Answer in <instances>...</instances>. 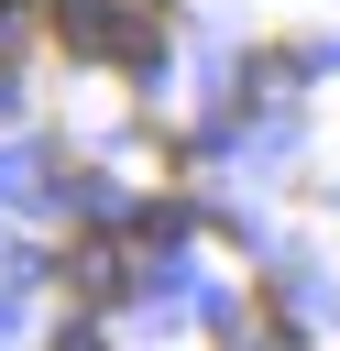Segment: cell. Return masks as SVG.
Listing matches in <instances>:
<instances>
[{
    "label": "cell",
    "mask_w": 340,
    "mask_h": 351,
    "mask_svg": "<svg viewBox=\"0 0 340 351\" xmlns=\"http://www.w3.org/2000/svg\"><path fill=\"white\" fill-rule=\"evenodd\" d=\"M55 44L66 55H99V66H143L165 33L143 11H121V0H55Z\"/></svg>",
    "instance_id": "6da1fadb"
},
{
    "label": "cell",
    "mask_w": 340,
    "mask_h": 351,
    "mask_svg": "<svg viewBox=\"0 0 340 351\" xmlns=\"http://www.w3.org/2000/svg\"><path fill=\"white\" fill-rule=\"evenodd\" d=\"M66 285H77L88 307H110V296L132 285V241H77V252H66Z\"/></svg>",
    "instance_id": "7a4b0ae2"
},
{
    "label": "cell",
    "mask_w": 340,
    "mask_h": 351,
    "mask_svg": "<svg viewBox=\"0 0 340 351\" xmlns=\"http://www.w3.org/2000/svg\"><path fill=\"white\" fill-rule=\"evenodd\" d=\"M55 351H88V340H55Z\"/></svg>",
    "instance_id": "3957f363"
}]
</instances>
